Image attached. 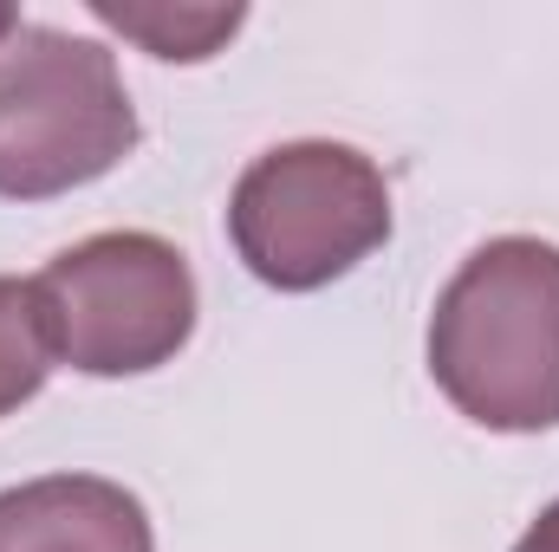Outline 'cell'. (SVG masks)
I'll list each match as a JSON object with an SVG mask.
<instances>
[{
  "label": "cell",
  "instance_id": "obj_5",
  "mask_svg": "<svg viewBox=\"0 0 559 552\" xmlns=\"http://www.w3.org/2000/svg\"><path fill=\"white\" fill-rule=\"evenodd\" d=\"M0 552H156V533L124 481L39 475L0 488Z\"/></svg>",
  "mask_w": 559,
  "mask_h": 552
},
{
  "label": "cell",
  "instance_id": "obj_7",
  "mask_svg": "<svg viewBox=\"0 0 559 552\" xmlns=\"http://www.w3.org/2000/svg\"><path fill=\"white\" fill-rule=\"evenodd\" d=\"M52 377V345H46V319H39V292L33 279L0 274V416L33 404Z\"/></svg>",
  "mask_w": 559,
  "mask_h": 552
},
{
  "label": "cell",
  "instance_id": "obj_9",
  "mask_svg": "<svg viewBox=\"0 0 559 552\" xmlns=\"http://www.w3.org/2000/svg\"><path fill=\"white\" fill-rule=\"evenodd\" d=\"M13 26H20V7H7V0H0V39H7Z\"/></svg>",
  "mask_w": 559,
  "mask_h": 552
},
{
  "label": "cell",
  "instance_id": "obj_8",
  "mask_svg": "<svg viewBox=\"0 0 559 552\" xmlns=\"http://www.w3.org/2000/svg\"><path fill=\"white\" fill-rule=\"evenodd\" d=\"M514 552H559V501L554 507H540V520L514 540Z\"/></svg>",
  "mask_w": 559,
  "mask_h": 552
},
{
  "label": "cell",
  "instance_id": "obj_6",
  "mask_svg": "<svg viewBox=\"0 0 559 552\" xmlns=\"http://www.w3.org/2000/svg\"><path fill=\"white\" fill-rule=\"evenodd\" d=\"M92 20L98 26H111V33H124V39H138L150 59H176V65H202V59H215L235 33H241V20H248V7H176V0H92Z\"/></svg>",
  "mask_w": 559,
  "mask_h": 552
},
{
  "label": "cell",
  "instance_id": "obj_1",
  "mask_svg": "<svg viewBox=\"0 0 559 552\" xmlns=\"http://www.w3.org/2000/svg\"><path fill=\"white\" fill-rule=\"evenodd\" d=\"M436 391L495 435L559 429V248L540 235L481 241L429 312Z\"/></svg>",
  "mask_w": 559,
  "mask_h": 552
},
{
  "label": "cell",
  "instance_id": "obj_4",
  "mask_svg": "<svg viewBox=\"0 0 559 552\" xmlns=\"http://www.w3.org/2000/svg\"><path fill=\"white\" fill-rule=\"evenodd\" d=\"M52 364L85 377H143L163 371L195 338V274L176 241L111 228L33 274Z\"/></svg>",
  "mask_w": 559,
  "mask_h": 552
},
{
  "label": "cell",
  "instance_id": "obj_3",
  "mask_svg": "<svg viewBox=\"0 0 559 552\" xmlns=\"http://www.w3.org/2000/svg\"><path fill=\"white\" fill-rule=\"evenodd\" d=\"M228 241L261 286L319 292L391 241V182L352 143H274L228 195Z\"/></svg>",
  "mask_w": 559,
  "mask_h": 552
},
{
  "label": "cell",
  "instance_id": "obj_2",
  "mask_svg": "<svg viewBox=\"0 0 559 552\" xmlns=\"http://www.w3.org/2000/svg\"><path fill=\"white\" fill-rule=\"evenodd\" d=\"M138 149V105L118 52L66 26L20 20L0 39V195L52 202L111 176Z\"/></svg>",
  "mask_w": 559,
  "mask_h": 552
}]
</instances>
